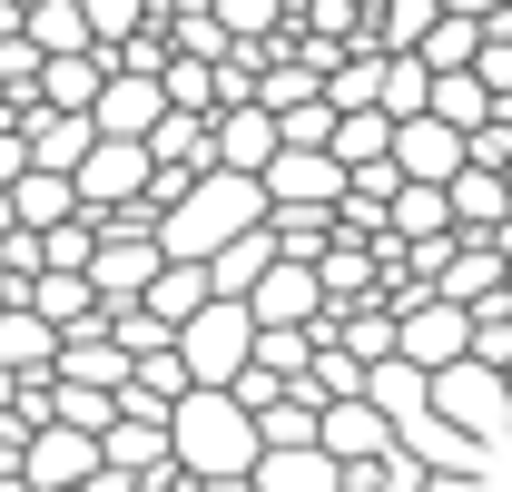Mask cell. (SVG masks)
Here are the masks:
<instances>
[{
    "label": "cell",
    "instance_id": "obj_21",
    "mask_svg": "<svg viewBox=\"0 0 512 492\" xmlns=\"http://www.w3.org/2000/svg\"><path fill=\"white\" fill-rule=\"evenodd\" d=\"M453 227V197L434 178H394V197H384V237H444Z\"/></svg>",
    "mask_w": 512,
    "mask_h": 492
},
{
    "label": "cell",
    "instance_id": "obj_34",
    "mask_svg": "<svg viewBox=\"0 0 512 492\" xmlns=\"http://www.w3.org/2000/svg\"><path fill=\"white\" fill-rule=\"evenodd\" d=\"M227 394H237V404H247V414H266V404H276V394H286V374H276V365H256V355H247V374H237V384H227Z\"/></svg>",
    "mask_w": 512,
    "mask_h": 492
},
{
    "label": "cell",
    "instance_id": "obj_28",
    "mask_svg": "<svg viewBox=\"0 0 512 492\" xmlns=\"http://www.w3.org/2000/svg\"><path fill=\"white\" fill-rule=\"evenodd\" d=\"M434 119H453V128H483L493 119V89H483V69H434V99H424Z\"/></svg>",
    "mask_w": 512,
    "mask_h": 492
},
{
    "label": "cell",
    "instance_id": "obj_9",
    "mask_svg": "<svg viewBox=\"0 0 512 492\" xmlns=\"http://www.w3.org/2000/svg\"><path fill=\"white\" fill-rule=\"evenodd\" d=\"M256 325H325V276L316 256H266V276L247 286Z\"/></svg>",
    "mask_w": 512,
    "mask_h": 492
},
{
    "label": "cell",
    "instance_id": "obj_14",
    "mask_svg": "<svg viewBox=\"0 0 512 492\" xmlns=\"http://www.w3.org/2000/svg\"><path fill=\"white\" fill-rule=\"evenodd\" d=\"M247 483L256 492H345V463H335L325 443H266Z\"/></svg>",
    "mask_w": 512,
    "mask_h": 492
},
{
    "label": "cell",
    "instance_id": "obj_15",
    "mask_svg": "<svg viewBox=\"0 0 512 492\" xmlns=\"http://www.w3.org/2000/svg\"><path fill=\"white\" fill-rule=\"evenodd\" d=\"M444 197H453V227L493 237V227H503V207H512V178H503V168H483V158H463V168L444 178Z\"/></svg>",
    "mask_w": 512,
    "mask_h": 492
},
{
    "label": "cell",
    "instance_id": "obj_41",
    "mask_svg": "<svg viewBox=\"0 0 512 492\" xmlns=\"http://www.w3.org/2000/svg\"><path fill=\"white\" fill-rule=\"evenodd\" d=\"M0 492H30V473H0Z\"/></svg>",
    "mask_w": 512,
    "mask_h": 492
},
{
    "label": "cell",
    "instance_id": "obj_32",
    "mask_svg": "<svg viewBox=\"0 0 512 492\" xmlns=\"http://www.w3.org/2000/svg\"><path fill=\"white\" fill-rule=\"evenodd\" d=\"M207 10H217V30H227V40H266V30L286 20V0H207Z\"/></svg>",
    "mask_w": 512,
    "mask_h": 492
},
{
    "label": "cell",
    "instance_id": "obj_3",
    "mask_svg": "<svg viewBox=\"0 0 512 492\" xmlns=\"http://www.w3.org/2000/svg\"><path fill=\"white\" fill-rule=\"evenodd\" d=\"M256 355V306L247 296H207L197 315H178V365L188 384H237Z\"/></svg>",
    "mask_w": 512,
    "mask_h": 492
},
{
    "label": "cell",
    "instance_id": "obj_16",
    "mask_svg": "<svg viewBox=\"0 0 512 492\" xmlns=\"http://www.w3.org/2000/svg\"><path fill=\"white\" fill-rule=\"evenodd\" d=\"M0 365H10V374H50V365H60V325L10 296V306H0Z\"/></svg>",
    "mask_w": 512,
    "mask_h": 492
},
{
    "label": "cell",
    "instance_id": "obj_4",
    "mask_svg": "<svg viewBox=\"0 0 512 492\" xmlns=\"http://www.w3.org/2000/svg\"><path fill=\"white\" fill-rule=\"evenodd\" d=\"M434 414L503 453V443H512V374L483 365V355H453V365H434Z\"/></svg>",
    "mask_w": 512,
    "mask_h": 492
},
{
    "label": "cell",
    "instance_id": "obj_39",
    "mask_svg": "<svg viewBox=\"0 0 512 492\" xmlns=\"http://www.w3.org/2000/svg\"><path fill=\"white\" fill-rule=\"evenodd\" d=\"M10 227H20V207H10V187H0V237H10Z\"/></svg>",
    "mask_w": 512,
    "mask_h": 492
},
{
    "label": "cell",
    "instance_id": "obj_35",
    "mask_svg": "<svg viewBox=\"0 0 512 492\" xmlns=\"http://www.w3.org/2000/svg\"><path fill=\"white\" fill-rule=\"evenodd\" d=\"M30 168V138H20V119H0V187Z\"/></svg>",
    "mask_w": 512,
    "mask_h": 492
},
{
    "label": "cell",
    "instance_id": "obj_11",
    "mask_svg": "<svg viewBox=\"0 0 512 492\" xmlns=\"http://www.w3.org/2000/svg\"><path fill=\"white\" fill-rule=\"evenodd\" d=\"M316 443L335 453V463H345V473H355V463H375L384 443H394V424H384V414L365 404V394H325V414H316Z\"/></svg>",
    "mask_w": 512,
    "mask_h": 492
},
{
    "label": "cell",
    "instance_id": "obj_6",
    "mask_svg": "<svg viewBox=\"0 0 512 492\" xmlns=\"http://www.w3.org/2000/svg\"><path fill=\"white\" fill-rule=\"evenodd\" d=\"M394 355H414V365L434 374V365H453V355H473V306H453V296H404L394 306Z\"/></svg>",
    "mask_w": 512,
    "mask_h": 492
},
{
    "label": "cell",
    "instance_id": "obj_31",
    "mask_svg": "<svg viewBox=\"0 0 512 492\" xmlns=\"http://www.w3.org/2000/svg\"><path fill=\"white\" fill-rule=\"evenodd\" d=\"M79 10H89V40H99V50H119V40L148 30V0H79Z\"/></svg>",
    "mask_w": 512,
    "mask_h": 492
},
{
    "label": "cell",
    "instance_id": "obj_29",
    "mask_svg": "<svg viewBox=\"0 0 512 492\" xmlns=\"http://www.w3.org/2000/svg\"><path fill=\"white\" fill-rule=\"evenodd\" d=\"M473 50H483V20H463V10H434V30L414 40L424 69H473Z\"/></svg>",
    "mask_w": 512,
    "mask_h": 492
},
{
    "label": "cell",
    "instance_id": "obj_19",
    "mask_svg": "<svg viewBox=\"0 0 512 492\" xmlns=\"http://www.w3.org/2000/svg\"><path fill=\"white\" fill-rule=\"evenodd\" d=\"M109 79V50H50L40 60V109H89Z\"/></svg>",
    "mask_w": 512,
    "mask_h": 492
},
{
    "label": "cell",
    "instance_id": "obj_38",
    "mask_svg": "<svg viewBox=\"0 0 512 492\" xmlns=\"http://www.w3.org/2000/svg\"><path fill=\"white\" fill-rule=\"evenodd\" d=\"M444 10H463V20H493V10H503V0H444Z\"/></svg>",
    "mask_w": 512,
    "mask_h": 492
},
{
    "label": "cell",
    "instance_id": "obj_30",
    "mask_svg": "<svg viewBox=\"0 0 512 492\" xmlns=\"http://www.w3.org/2000/svg\"><path fill=\"white\" fill-rule=\"evenodd\" d=\"M227 60V50H217ZM217 60H158V89H168V109H217Z\"/></svg>",
    "mask_w": 512,
    "mask_h": 492
},
{
    "label": "cell",
    "instance_id": "obj_17",
    "mask_svg": "<svg viewBox=\"0 0 512 492\" xmlns=\"http://www.w3.org/2000/svg\"><path fill=\"white\" fill-rule=\"evenodd\" d=\"M148 158H158V178H197V168L217 158V148H207V109H158Z\"/></svg>",
    "mask_w": 512,
    "mask_h": 492
},
{
    "label": "cell",
    "instance_id": "obj_36",
    "mask_svg": "<svg viewBox=\"0 0 512 492\" xmlns=\"http://www.w3.org/2000/svg\"><path fill=\"white\" fill-rule=\"evenodd\" d=\"M424 492H483V473H424Z\"/></svg>",
    "mask_w": 512,
    "mask_h": 492
},
{
    "label": "cell",
    "instance_id": "obj_22",
    "mask_svg": "<svg viewBox=\"0 0 512 492\" xmlns=\"http://www.w3.org/2000/svg\"><path fill=\"white\" fill-rule=\"evenodd\" d=\"M20 40H30L40 60H50V50H99V40H89V10H79V0H20Z\"/></svg>",
    "mask_w": 512,
    "mask_h": 492
},
{
    "label": "cell",
    "instance_id": "obj_2",
    "mask_svg": "<svg viewBox=\"0 0 512 492\" xmlns=\"http://www.w3.org/2000/svg\"><path fill=\"white\" fill-rule=\"evenodd\" d=\"M247 227H266V178H247V168H197L178 197H168V217H158V246L168 256H217L227 237H247Z\"/></svg>",
    "mask_w": 512,
    "mask_h": 492
},
{
    "label": "cell",
    "instance_id": "obj_23",
    "mask_svg": "<svg viewBox=\"0 0 512 492\" xmlns=\"http://www.w3.org/2000/svg\"><path fill=\"white\" fill-rule=\"evenodd\" d=\"M424 99H434V69L414 60V50H375V109L384 119H414Z\"/></svg>",
    "mask_w": 512,
    "mask_h": 492
},
{
    "label": "cell",
    "instance_id": "obj_24",
    "mask_svg": "<svg viewBox=\"0 0 512 492\" xmlns=\"http://www.w3.org/2000/svg\"><path fill=\"white\" fill-rule=\"evenodd\" d=\"M10 207H20V227H60V217H79V187H69V168H20Z\"/></svg>",
    "mask_w": 512,
    "mask_h": 492
},
{
    "label": "cell",
    "instance_id": "obj_37",
    "mask_svg": "<svg viewBox=\"0 0 512 492\" xmlns=\"http://www.w3.org/2000/svg\"><path fill=\"white\" fill-rule=\"evenodd\" d=\"M188 492H256L247 473H217V483H188Z\"/></svg>",
    "mask_w": 512,
    "mask_h": 492
},
{
    "label": "cell",
    "instance_id": "obj_40",
    "mask_svg": "<svg viewBox=\"0 0 512 492\" xmlns=\"http://www.w3.org/2000/svg\"><path fill=\"white\" fill-rule=\"evenodd\" d=\"M10 30H20V0H0V40H10Z\"/></svg>",
    "mask_w": 512,
    "mask_h": 492
},
{
    "label": "cell",
    "instance_id": "obj_13",
    "mask_svg": "<svg viewBox=\"0 0 512 492\" xmlns=\"http://www.w3.org/2000/svg\"><path fill=\"white\" fill-rule=\"evenodd\" d=\"M394 168H404V178H434V187H444L453 168H463V128H453V119H434V109L394 119Z\"/></svg>",
    "mask_w": 512,
    "mask_h": 492
},
{
    "label": "cell",
    "instance_id": "obj_20",
    "mask_svg": "<svg viewBox=\"0 0 512 492\" xmlns=\"http://www.w3.org/2000/svg\"><path fill=\"white\" fill-rule=\"evenodd\" d=\"M20 306H40V315L69 335V325H89V315H99V286H89L79 266H40V276L20 286Z\"/></svg>",
    "mask_w": 512,
    "mask_h": 492
},
{
    "label": "cell",
    "instance_id": "obj_7",
    "mask_svg": "<svg viewBox=\"0 0 512 492\" xmlns=\"http://www.w3.org/2000/svg\"><path fill=\"white\" fill-rule=\"evenodd\" d=\"M20 473H30V492H79L89 473H99V433L79 424H30V443H20Z\"/></svg>",
    "mask_w": 512,
    "mask_h": 492
},
{
    "label": "cell",
    "instance_id": "obj_5",
    "mask_svg": "<svg viewBox=\"0 0 512 492\" xmlns=\"http://www.w3.org/2000/svg\"><path fill=\"white\" fill-rule=\"evenodd\" d=\"M69 187H79L89 217H109V207H148V197H158V158H148V138H89V158L69 168Z\"/></svg>",
    "mask_w": 512,
    "mask_h": 492
},
{
    "label": "cell",
    "instance_id": "obj_25",
    "mask_svg": "<svg viewBox=\"0 0 512 492\" xmlns=\"http://www.w3.org/2000/svg\"><path fill=\"white\" fill-rule=\"evenodd\" d=\"M335 158H345V178L355 168H375V158H394V119L384 109H335V138H325Z\"/></svg>",
    "mask_w": 512,
    "mask_h": 492
},
{
    "label": "cell",
    "instance_id": "obj_1",
    "mask_svg": "<svg viewBox=\"0 0 512 492\" xmlns=\"http://www.w3.org/2000/svg\"><path fill=\"white\" fill-rule=\"evenodd\" d=\"M256 453H266V433H256V414L227 394V384H188V394L168 404V463H178L188 483L256 473Z\"/></svg>",
    "mask_w": 512,
    "mask_h": 492
},
{
    "label": "cell",
    "instance_id": "obj_26",
    "mask_svg": "<svg viewBox=\"0 0 512 492\" xmlns=\"http://www.w3.org/2000/svg\"><path fill=\"white\" fill-rule=\"evenodd\" d=\"M266 256H276V237H266V227H247V237H227L217 256H197V266H207V286H217V296H247L256 276H266Z\"/></svg>",
    "mask_w": 512,
    "mask_h": 492
},
{
    "label": "cell",
    "instance_id": "obj_27",
    "mask_svg": "<svg viewBox=\"0 0 512 492\" xmlns=\"http://www.w3.org/2000/svg\"><path fill=\"white\" fill-rule=\"evenodd\" d=\"M207 296H217V286H207V266H197V256H168V266L148 276V296H138V306H148V315H168V325H178V315H197V306H207Z\"/></svg>",
    "mask_w": 512,
    "mask_h": 492
},
{
    "label": "cell",
    "instance_id": "obj_12",
    "mask_svg": "<svg viewBox=\"0 0 512 492\" xmlns=\"http://www.w3.org/2000/svg\"><path fill=\"white\" fill-rule=\"evenodd\" d=\"M207 148H217V168H266L276 158V109H256V99H227V109H207Z\"/></svg>",
    "mask_w": 512,
    "mask_h": 492
},
{
    "label": "cell",
    "instance_id": "obj_18",
    "mask_svg": "<svg viewBox=\"0 0 512 492\" xmlns=\"http://www.w3.org/2000/svg\"><path fill=\"white\" fill-rule=\"evenodd\" d=\"M365 404H375L384 424H404V414L434 404V374L414 365V355H375V365H365Z\"/></svg>",
    "mask_w": 512,
    "mask_h": 492
},
{
    "label": "cell",
    "instance_id": "obj_8",
    "mask_svg": "<svg viewBox=\"0 0 512 492\" xmlns=\"http://www.w3.org/2000/svg\"><path fill=\"white\" fill-rule=\"evenodd\" d=\"M256 178H266V207H335V197H345V158H335V148H286V138H276V158H266Z\"/></svg>",
    "mask_w": 512,
    "mask_h": 492
},
{
    "label": "cell",
    "instance_id": "obj_10",
    "mask_svg": "<svg viewBox=\"0 0 512 492\" xmlns=\"http://www.w3.org/2000/svg\"><path fill=\"white\" fill-rule=\"evenodd\" d=\"M158 109H168L158 69H128V60H109V79H99V99H89V119H99V138H148V128H158Z\"/></svg>",
    "mask_w": 512,
    "mask_h": 492
},
{
    "label": "cell",
    "instance_id": "obj_33",
    "mask_svg": "<svg viewBox=\"0 0 512 492\" xmlns=\"http://www.w3.org/2000/svg\"><path fill=\"white\" fill-rule=\"evenodd\" d=\"M325 99H335V109H375V50L335 69V79H325Z\"/></svg>",
    "mask_w": 512,
    "mask_h": 492
}]
</instances>
